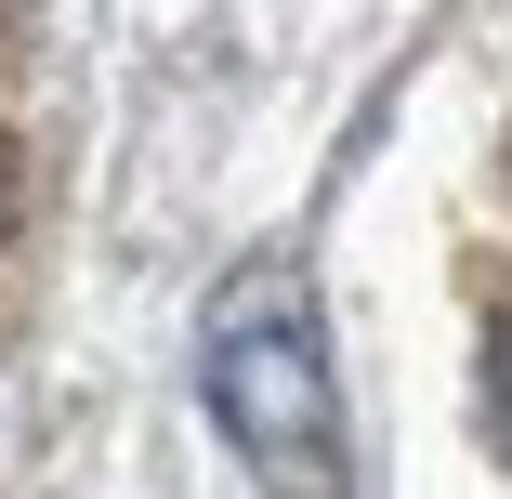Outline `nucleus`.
<instances>
[{"instance_id":"nucleus-1","label":"nucleus","mask_w":512,"mask_h":499,"mask_svg":"<svg viewBox=\"0 0 512 499\" xmlns=\"http://www.w3.org/2000/svg\"><path fill=\"white\" fill-rule=\"evenodd\" d=\"M197 381H211V421L224 447L276 486V499H342V381H329V342H316V289L302 263H250L211 329H197Z\"/></svg>"}]
</instances>
